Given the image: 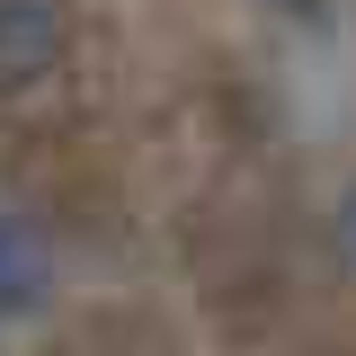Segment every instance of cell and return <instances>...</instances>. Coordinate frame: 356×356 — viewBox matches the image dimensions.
Here are the masks:
<instances>
[{
    "label": "cell",
    "mask_w": 356,
    "mask_h": 356,
    "mask_svg": "<svg viewBox=\"0 0 356 356\" xmlns=\"http://www.w3.org/2000/svg\"><path fill=\"white\" fill-rule=\"evenodd\" d=\"M44 294H54V250L27 214L0 205V312H36Z\"/></svg>",
    "instance_id": "obj_2"
},
{
    "label": "cell",
    "mask_w": 356,
    "mask_h": 356,
    "mask_svg": "<svg viewBox=\"0 0 356 356\" xmlns=\"http://www.w3.org/2000/svg\"><path fill=\"white\" fill-rule=\"evenodd\" d=\"M348 250H356V196H348Z\"/></svg>",
    "instance_id": "obj_3"
},
{
    "label": "cell",
    "mask_w": 356,
    "mask_h": 356,
    "mask_svg": "<svg viewBox=\"0 0 356 356\" xmlns=\"http://www.w3.org/2000/svg\"><path fill=\"white\" fill-rule=\"evenodd\" d=\"M54 54H63L54 0H0V89H27L36 72H54Z\"/></svg>",
    "instance_id": "obj_1"
}]
</instances>
